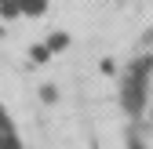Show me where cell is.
Instances as JSON below:
<instances>
[{"label":"cell","instance_id":"1","mask_svg":"<svg viewBox=\"0 0 153 149\" xmlns=\"http://www.w3.org/2000/svg\"><path fill=\"white\" fill-rule=\"evenodd\" d=\"M0 149H22V138H18V131H15V124H11L4 105H0Z\"/></svg>","mask_w":153,"mask_h":149}]
</instances>
